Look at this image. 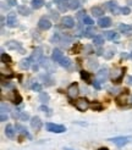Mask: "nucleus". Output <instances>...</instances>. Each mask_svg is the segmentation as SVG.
Wrapping results in <instances>:
<instances>
[{
    "label": "nucleus",
    "mask_w": 132,
    "mask_h": 150,
    "mask_svg": "<svg viewBox=\"0 0 132 150\" xmlns=\"http://www.w3.org/2000/svg\"><path fill=\"white\" fill-rule=\"evenodd\" d=\"M6 110H9V106H7V105H5L4 103H1V112L5 113V111H6Z\"/></svg>",
    "instance_id": "39"
},
{
    "label": "nucleus",
    "mask_w": 132,
    "mask_h": 150,
    "mask_svg": "<svg viewBox=\"0 0 132 150\" xmlns=\"http://www.w3.org/2000/svg\"><path fill=\"white\" fill-rule=\"evenodd\" d=\"M121 12L124 13V15H129V13L131 12V10H130V7L124 6V7H121Z\"/></svg>",
    "instance_id": "37"
},
{
    "label": "nucleus",
    "mask_w": 132,
    "mask_h": 150,
    "mask_svg": "<svg viewBox=\"0 0 132 150\" xmlns=\"http://www.w3.org/2000/svg\"><path fill=\"white\" fill-rule=\"evenodd\" d=\"M16 129H19V132H20V133H22V134H25L26 137H28V138H31V135L28 134V132H27V129L25 128L23 126H21V125H16Z\"/></svg>",
    "instance_id": "29"
},
{
    "label": "nucleus",
    "mask_w": 132,
    "mask_h": 150,
    "mask_svg": "<svg viewBox=\"0 0 132 150\" xmlns=\"http://www.w3.org/2000/svg\"><path fill=\"white\" fill-rule=\"evenodd\" d=\"M17 117H19L20 120H27V119H28V115H27V113H25V112H22V113H20V115L17 116Z\"/></svg>",
    "instance_id": "38"
},
{
    "label": "nucleus",
    "mask_w": 132,
    "mask_h": 150,
    "mask_svg": "<svg viewBox=\"0 0 132 150\" xmlns=\"http://www.w3.org/2000/svg\"><path fill=\"white\" fill-rule=\"evenodd\" d=\"M60 65L62 67H65V69H69V67L71 66V60H70L69 57H64L62 60L60 61Z\"/></svg>",
    "instance_id": "27"
},
{
    "label": "nucleus",
    "mask_w": 132,
    "mask_h": 150,
    "mask_svg": "<svg viewBox=\"0 0 132 150\" xmlns=\"http://www.w3.org/2000/svg\"><path fill=\"white\" fill-rule=\"evenodd\" d=\"M119 31L121 32V33L127 34V33H130V32L132 31V26H130V25H120L119 26Z\"/></svg>",
    "instance_id": "19"
},
{
    "label": "nucleus",
    "mask_w": 132,
    "mask_h": 150,
    "mask_svg": "<svg viewBox=\"0 0 132 150\" xmlns=\"http://www.w3.org/2000/svg\"><path fill=\"white\" fill-rule=\"evenodd\" d=\"M110 140L114 144H116L117 147H124V145H126L130 142V137H117V138H114Z\"/></svg>",
    "instance_id": "5"
},
{
    "label": "nucleus",
    "mask_w": 132,
    "mask_h": 150,
    "mask_svg": "<svg viewBox=\"0 0 132 150\" xmlns=\"http://www.w3.org/2000/svg\"><path fill=\"white\" fill-rule=\"evenodd\" d=\"M1 61L4 62V63H7V65H10V63L12 62V60H11V57L7 55V54H5L4 51H1Z\"/></svg>",
    "instance_id": "26"
},
{
    "label": "nucleus",
    "mask_w": 132,
    "mask_h": 150,
    "mask_svg": "<svg viewBox=\"0 0 132 150\" xmlns=\"http://www.w3.org/2000/svg\"><path fill=\"white\" fill-rule=\"evenodd\" d=\"M47 129H48L49 132H53V133H64V132L66 131V128H65L64 126L52 123V122L47 123Z\"/></svg>",
    "instance_id": "2"
},
{
    "label": "nucleus",
    "mask_w": 132,
    "mask_h": 150,
    "mask_svg": "<svg viewBox=\"0 0 132 150\" xmlns=\"http://www.w3.org/2000/svg\"><path fill=\"white\" fill-rule=\"evenodd\" d=\"M58 7H59V10H60V11L65 12V11H67L70 9V5L67 3H65V1H59L58 3Z\"/></svg>",
    "instance_id": "22"
},
{
    "label": "nucleus",
    "mask_w": 132,
    "mask_h": 150,
    "mask_svg": "<svg viewBox=\"0 0 132 150\" xmlns=\"http://www.w3.org/2000/svg\"><path fill=\"white\" fill-rule=\"evenodd\" d=\"M90 12L93 13L94 16H97V17H101L103 13H104V10L102 7H99V6H93L92 9H90Z\"/></svg>",
    "instance_id": "16"
},
{
    "label": "nucleus",
    "mask_w": 132,
    "mask_h": 150,
    "mask_svg": "<svg viewBox=\"0 0 132 150\" xmlns=\"http://www.w3.org/2000/svg\"><path fill=\"white\" fill-rule=\"evenodd\" d=\"M80 93V89H78V84L77 83H72L69 88H67V94H69V97L71 98H75L77 97Z\"/></svg>",
    "instance_id": "4"
},
{
    "label": "nucleus",
    "mask_w": 132,
    "mask_h": 150,
    "mask_svg": "<svg viewBox=\"0 0 132 150\" xmlns=\"http://www.w3.org/2000/svg\"><path fill=\"white\" fill-rule=\"evenodd\" d=\"M43 50H42V48H37L34 50V53H33V55H32V60H37V61H39L40 59H42V56H43Z\"/></svg>",
    "instance_id": "15"
},
{
    "label": "nucleus",
    "mask_w": 132,
    "mask_h": 150,
    "mask_svg": "<svg viewBox=\"0 0 132 150\" xmlns=\"http://www.w3.org/2000/svg\"><path fill=\"white\" fill-rule=\"evenodd\" d=\"M131 101H132V97H131Z\"/></svg>",
    "instance_id": "45"
},
{
    "label": "nucleus",
    "mask_w": 132,
    "mask_h": 150,
    "mask_svg": "<svg viewBox=\"0 0 132 150\" xmlns=\"http://www.w3.org/2000/svg\"><path fill=\"white\" fill-rule=\"evenodd\" d=\"M42 121H40V119L38 116H34V117H32V120H31V127L33 128L34 131H39L40 128H42Z\"/></svg>",
    "instance_id": "6"
},
{
    "label": "nucleus",
    "mask_w": 132,
    "mask_h": 150,
    "mask_svg": "<svg viewBox=\"0 0 132 150\" xmlns=\"http://www.w3.org/2000/svg\"><path fill=\"white\" fill-rule=\"evenodd\" d=\"M19 13H21V15H23V16H28L29 13H31V10L27 6H23V5H20L19 6Z\"/></svg>",
    "instance_id": "20"
},
{
    "label": "nucleus",
    "mask_w": 132,
    "mask_h": 150,
    "mask_svg": "<svg viewBox=\"0 0 132 150\" xmlns=\"http://www.w3.org/2000/svg\"><path fill=\"white\" fill-rule=\"evenodd\" d=\"M108 76H109V70L107 69V67H103V69L99 70L97 76H95V78H97V82L102 83V82H105L107 81Z\"/></svg>",
    "instance_id": "3"
},
{
    "label": "nucleus",
    "mask_w": 132,
    "mask_h": 150,
    "mask_svg": "<svg viewBox=\"0 0 132 150\" xmlns=\"http://www.w3.org/2000/svg\"><path fill=\"white\" fill-rule=\"evenodd\" d=\"M69 5H70V9H72V10H76V9L80 7L81 4H80V0H72Z\"/></svg>",
    "instance_id": "32"
},
{
    "label": "nucleus",
    "mask_w": 132,
    "mask_h": 150,
    "mask_svg": "<svg viewBox=\"0 0 132 150\" xmlns=\"http://www.w3.org/2000/svg\"><path fill=\"white\" fill-rule=\"evenodd\" d=\"M121 77H122V72L121 70H115V71H113V76H111V78L114 82H116L117 83V81H120L121 79Z\"/></svg>",
    "instance_id": "18"
},
{
    "label": "nucleus",
    "mask_w": 132,
    "mask_h": 150,
    "mask_svg": "<svg viewBox=\"0 0 132 150\" xmlns=\"http://www.w3.org/2000/svg\"><path fill=\"white\" fill-rule=\"evenodd\" d=\"M75 106H76V109L78 111H86L87 109L89 107V101L87 99H84V98H80V99H77L76 100V103H75Z\"/></svg>",
    "instance_id": "1"
},
{
    "label": "nucleus",
    "mask_w": 132,
    "mask_h": 150,
    "mask_svg": "<svg viewBox=\"0 0 132 150\" xmlns=\"http://www.w3.org/2000/svg\"><path fill=\"white\" fill-rule=\"evenodd\" d=\"M104 35H105V38L109 39V40H114V39H116L117 37H119V34L115 33V32H113V31L105 32V33H104Z\"/></svg>",
    "instance_id": "23"
},
{
    "label": "nucleus",
    "mask_w": 132,
    "mask_h": 150,
    "mask_svg": "<svg viewBox=\"0 0 132 150\" xmlns=\"http://www.w3.org/2000/svg\"><path fill=\"white\" fill-rule=\"evenodd\" d=\"M44 5V0H32V7L38 10Z\"/></svg>",
    "instance_id": "24"
},
{
    "label": "nucleus",
    "mask_w": 132,
    "mask_h": 150,
    "mask_svg": "<svg viewBox=\"0 0 132 150\" xmlns=\"http://www.w3.org/2000/svg\"><path fill=\"white\" fill-rule=\"evenodd\" d=\"M108 7H109V10H110L113 13H115V15H117V13L121 11V9L117 6V4L115 1H109L108 3Z\"/></svg>",
    "instance_id": "13"
},
{
    "label": "nucleus",
    "mask_w": 132,
    "mask_h": 150,
    "mask_svg": "<svg viewBox=\"0 0 132 150\" xmlns=\"http://www.w3.org/2000/svg\"><path fill=\"white\" fill-rule=\"evenodd\" d=\"M64 57H65V56H64V53L61 51L60 49H54V50H53V55H52L53 61H55V62H60Z\"/></svg>",
    "instance_id": "11"
},
{
    "label": "nucleus",
    "mask_w": 132,
    "mask_h": 150,
    "mask_svg": "<svg viewBox=\"0 0 132 150\" xmlns=\"http://www.w3.org/2000/svg\"><path fill=\"white\" fill-rule=\"evenodd\" d=\"M92 109L94 111H101L102 109H103V105L101 103H93V105H92Z\"/></svg>",
    "instance_id": "36"
},
{
    "label": "nucleus",
    "mask_w": 132,
    "mask_h": 150,
    "mask_svg": "<svg viewBox=\"0 0 132 150\" xmlns=\"http://www.w3.org/2000/svg\"><path fill=\"white\" fill-rule=\"evenodd\" d=\"M98 26L101 27V28H108V27L111 26V19L110 17H101V19L98 20Z\"/></svg>",
    "instance_id": "7"
},
{
    "label": "nucleus",
    "mask_w": 132,
    "mask_h": 150,
    "mask_svg": "<svg viewBox=\"0 0 132 150\" xmlns=\"http://www.w3.org/2000/svg\"><path fill=\"white\" fill-rule=\"evenodd\" d=\"M88 66L90 67V69H97L98 67V61L97 60H93V59H90V60H88Z\"/></svg>",
    "instance_id": "34"
},
{
    "label": "nucleus",
    "mask_w": 132,
    "mask_h": 150,
    "mask_svg": "<svg viewBox=\"0 0 132 150\" xmlns=\"http://www.w3.org/2000/svg\"><path fill=\"white\" fill-rule=\"evenodd\" d=\"M0 120H1V122H5L7 120V115H5L4 112H1V119H0Z\"/></svg>",
    "instance_id": "40"
},
{
    "label": "nucleus",
    "mask_w": 132,
    "mask_h": 150,
    "mask_svg": "<svg viewBox=\"0 0 132 150\" xmlns=\"http://www.w3.org/2000/svg\"><path fill=\"white\" fill-rule=\"evenodd\" d=\"M7 26L13 28V27L17 26V17H16V13L15 12H10L7 15Z\"/></svg>",
    "instance_id": "9"
},
{
    "label": "nucleus",
    "mask_w": 132,
    "mask_h": 150,
    "mask_svg": "<svg viewBox=\"0 0 132 150\" xmlns=\"http://www.w3.org/2000/svg\"><path fill=\"white\" fill-rule=\"evenodd\" d=\"M61 23L64 27H66V28H72V27H75V21L72 19L71 16H65L61 19Z\"/></svg>",
    "instance_id": "8"
},
{
    "label": "nucleus",
    "mask_w": 132,
    "mask_h": 150,
    "mask_svg": "<svg viewBox=\"0 0 132 150\" xmlns=\"http://www.w3.org/2000/svg\"><path fill=\"white\" fill-rule=\"evenodd\" d=\"M82 22H83L84 25H87V26H92L94 23V21L90 19L89 16H87V15H84L83 17H82Z\"/></svg>",
    "instance_id": "28"
},
{
    "label": "nucleus",
    "mask_w": 132,
    "mask_h": 150,
    "mask_svg": "<svg viewBox=\"0 0 132 150\" xmlns=\"http://www.w3.org/2000/svg\"><path fill=\"white\" fill-rule=\"evenodd\" d=\"M81 77H82V79H84L86 82H90V73L89 72L81 71Z\"/></svg>",
    "instance_id": "33"
},
{
    "label": "nucleus",
    "mask_w": 132,
    "mask_h": 150,
    "mask_svg": "<svg viewBox=\"0 0 132 150\" xmlns=\"http://www.w3.org/2000/svg\"><path fill=\"white\" fill-rule=\"evenodd\" d=\"M39 100H40V101H42L43 104H47V103L49 101V94H47V93H40Z\"/></svg>",
    "instance_id": "31"
},
{
    "label": "nucleus",
    "mask_w": 132,
    "mask_h": 150,
    "mask_svg": "<svg viewBox=\"0 0 132 150\" xmlns=\"http://www.w3.org/2000/svg\"><path fill=\"white\" fill-rule=\"evenodd\" d=\"M127 82H129V84L132 85V76H129V77H127Z\"/></svg>",
    "instance_id": "41"
},
{
    "label": "nucleus",
    "mask_w": 132,
    "mask_h": 150,
    "mask_svg": "<svg viewBox=\"0 0 132 150\" xmlns=\"http://www.w3.org/2000/svg\"><path fill=\"white\" fill-rule=\"evenodd\" d=\"M16 0H11V3H10V5H16Z\"/></svg>",
    "instance_id": "43"
},
{
    "label": "nucleus",
    "mask_w": 132,
    "mask_h": 150,
    "mask_svg": "<svg viewBox=\"0 0 132 150\" xmlns=\"http://www.w3.org/2000/svg\"><path fill=\"white\" fill-rule=\"evenodd\" d=\"M5 134L7 138H13L15 137V128L12 125H6L5 127Z\"/></svg>",
    "instance_id": "14"
},
{
    "label": "nucleus",
    "mask_w": 132,
    "mask_h": 150,
    "mask_svg": "<svg viewBox=\"0 0 132 150\" xmlns=\"http://www.w3.org/2000/svg\"><path fill=\"white\" fill-rule=\"evenodd\" d=\"M98 150H109V149L108 148H99Z\"/></svg>",
    "instance_id": "44"
},
{
    "label": "nucleus",
    "mask_w": 132,
    "mask_h": 150,
    "mask_svg": "<svg viewBox=\"0 0 132 150\" xmlns=\"http://www.w3.org/2000/svg\"><path fill=\"white\" fill-rule=\"evenodd\" d=\"M93 43L95 45H98V47H101V45L104 43V38L102 37V35H94V37H93Z\"/></svg>",
    "instance_id": "25"
},
{
    "label": "nucleus",
    "mask_w": 132,
    "mask_h": 150,
    "mask_svg": "<svg viewBox=\"0 0 132 150\" xmlns=\"http://www.w3.org/2000/svg\"><path fill=\"white\" fill-rule=\"evenodd\" d=\"M38 27L40 29H43V31H47L49 29L52 27V22L49 21L48 19H45V17H43V19H40L39 22H38Z\"/></svg>",
    "instance_id": "10"
},
{
    "label": "nucleus",
    "mask_w": 132,
    "mask_h": 150,
    "mask_svg": "<svg viewBox=\"0 0 132 150\" xmlns=\"http://www.w3.org/2000/svg\"><path fill=\"white\" fill-rule=\"evenodd\" d=\"M42 66H43L48 72H54V70H55V67H54L53 62H50V60H49V59H47V57L42 59Z\"/></svg>",
    "instance_id": "12"
},
{
    "label": "nucleus",
    "mask_w": 132,
    "mask_h": 150,
    "mask_svg": "<svg viewBox=\"0 0 132 150\" xmlns=\"http://www.w3.org/2000/svg\"><path fill=\"white\" fill-rule=\"evenodd\" d=\"M31 88H32V90H34V92H42V84H39V83H33Z\"/></svg>",
    "instance_id": "35"
},
{
    "label": "nucleus",
    "mask_w": 132,
    "mask_h": 150,
    "mask_svg": "<svg viewBox=\"0 0 132 150\" xmlns=\"http://www.w3.org/2000/svg\"><path fill=\"white\" fill-rule=\"evenodd\" d=\"M13 103L16 104V105H19V104H21V101H22V97L20 95V93H17V92H15L13 93Z\"/></svg>",
    "instance_id": "30"
},
{
    "label": "nucleus",
    "mask_w": 132,
    "mask_h": 150,
    "mask_svg": "<svg viewBox=\"0 0 132 150\" xmlns=\"http://www.w3.org/2000/svg\"><path fill=\"white\" fill-rule=\"evenodd\" d=\"M31 59H23L21 62H20V67L22 70H28L29 66H31Z\"/></svg>",
    "instance_id": "21"
},
{
    "label": "nucleus",
    "mask_w": 132,
    "mask_h": 150,
    "mask_svg": "<svg viewBox=\"0 0 132 150\" xmlns=\"http://www.w3.org/2000/svg\"><path fill=\"white\" fill-rule=\"evenodd\" d=\"M6 48H7V49H13V50H16V49H20L21 51H22V49H21V45H20V43H17V42H13V40H11V42H7V43H6Z\"/></svg>",
    "instance_id": "17"
},
{
    "label": "nucleus",
    "mask_w": 132,
    "mask_h": 150,
    "mask_svg": "<svg viewBox=\"0 0 132 150\" xmlns=\"http://www.w3.org/2000/svg\"><path fill=\"white\" fill-rule=\"evenodd\" d=\"M39 110H42V111H44V112H45V111H49L47 106H40V109H39Z\"/></svg>",
    "instance_id": "42"
}]
</instances>
